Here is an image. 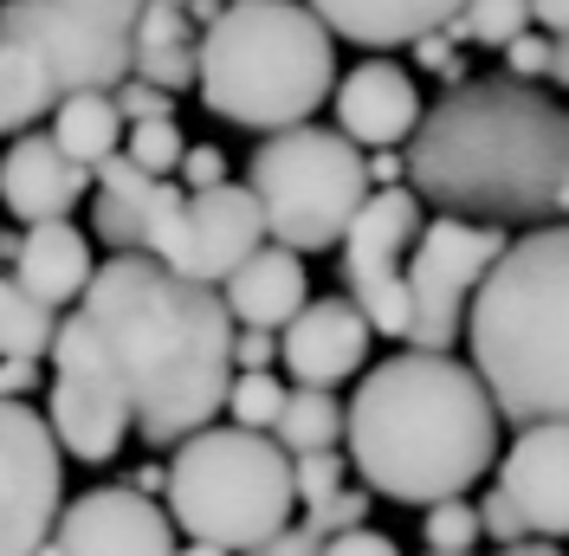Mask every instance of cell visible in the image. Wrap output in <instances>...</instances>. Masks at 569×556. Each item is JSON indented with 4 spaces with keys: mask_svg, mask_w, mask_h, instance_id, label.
<instances>
[{
    "mask_svg": "<svg viewBox=\"0 0 569 556\" xmlns=\"http://www.w3.org/2000/svg\"><path fill=\"white\" fill-rule=\"evenodd\" d=\"M78 311L104 337L117 383L137 408V434L149 447H188L240 383L233 369V311L227 291L194 285L156 259L98 266Z\"/></svg>",
    "mask_w": 569,
    "mask_h": 556,
    "instance_id": "cell-1",
    "label": "cell"
},
{
    "mask_svg": "<svg viewBox=\"0 0 569 556\" xmlns=\"http://www.w3.org/2000/svg\"><path fill=\"white\" fill-rule=\"evenodd\" d=\"M408 188L440 220L563 227L569 220V110L518 78H472L427 105L408 142Z\"/></svg>",
    "mask_w": 569,
    "mask_h": 556,
    "instance_id": "cell-2",
    "label": "cell"
},
{
    "mask_svg": "<svg viewBox=\"0 0 569 556\" xmlns=\"http://www.w3.org/2000/svg\"><path fill=\"white\" fill-rule=\"evenodd\" d=\"M498 401L460 356L401 349L376 363L350 401V466L395 505H447L498 459Z\"/></svg>",
    "mask_w": 569,
    "mask_h": 556,
    "instance_id": "cell-3",
    "label": "cell"
},
{
    "mask_svg": "<svg viewBox=\"0 0 569 556\" xmlns=\"http://www.w3.org/2000/svg\"><path fill=\"white\" fill-rule=\"evenodd\" d=\"M466 344L505 420L569 427V220L511 240L472 305Z\"/></svg>",
    "mask_w": 569,
    "mask_h": 556,
    "instance_id": "cell-4",
    "label": "cell"
},
{
    "mask_svg": "<svg viewBox=\"0 0 569 556\" xmlns=\"http://www.w3.org/2000/svg\"><path fill=\"white\" fill-rule=\"evenodd\" d=\"M91 227L110 246V259H156L169 272L227 291V278L247 266L259 246H272L266 208L247 181H227L213 195H188L181 181L137 169L130 156H110L98 169Z\"/></svg>",
    "mask_w": 569,
    "mask_h": 556,
    "instance_id": "cell-5",
    "label": "cell"
},
{
    "mask_svg": "<svg viewBox=\"0 0 569 556\" xmlns=\"http://www.w3.org/2000/svg\"><path fill=\"white\" fill-rule=\"evenodd\" d=\"M330 27L305 0H247L201 33V105L240 130H305L323 98H337Z\"/></svg>",
    "mask_w": 569,
    "mask_h": 556,
    "instance_id": "cell-6",
    "label": "cell"
},
{
    "mask_svg": "<svg viewBox=\"0 0 569 556\" xmlns=\"http://www.w3.org/2000/svg\"><path fill=\"white\" fill-rule=\"evenodd\" d=\"M176 486H169V518L181 524L188 544L213 550H266L279 530H291L298 505V459L272 434L247 427H208L169 459Z\"/></svg>",
    "mask_w": 569,
    "mask_h": 556,
    "instance_id": "cell-7",
    "label": "cell"
},
{
    "mask_svg": "<svg viewBox=\"0 0 569 556\" xmlns=\"http://www.w3.org/2000/svg\"><path fill=\"white\" fill-rule=\"evenodd\" d=\"M247 188L266 208L272 240L291 246L298 259L323 252V246H343L356 214L376 201L369 156L343 130H323V123H305V130L259 142L247 162Z\"/></svg>",
    "mask_w": 569,
    "mask_h": 556,
    "instance_id": "cell-8",
    "label": "cell"
},
{
    "mask_svg": "<svg viewBox=\"0 0 569 556\" xmlns=\"http://www.w3.org/2000/svg\"><path fill=\"white\" fill-rule=\"evenodd\" d=\"M511 252L505 227H479V220H433L408 259V298H415V324L408 344L427 356H453V344L472 324V305L498 272V259Z\"/></svg>",
    "mask_w": 569,
    "mask_h": 556,
    "instance_id": "cell-9",
    "label": "cell"
},
{
    "mask_svg": "<svg viewBox=\"0 0 569 556\" xmlns=\"http://www.w3.org/2000/svg\"><path fill=\"white\" fill-rule=\"evenodd\" d=\"M52 434L71 459L84 466H104L117 459V447L130 440L137 427V408L117 383V363H110L104 337L91 330V317L71 311L59 324V344H52Z\"/></svg>",
    "mask_w": 569,
    "mask_h": 556,
    "instance_id": "cell-10",
    "label": "cell"
},
{
    "mask_svg": "<svg viewBox=\"0 0 569 556\" xmlns=\"http://www.w3.org/2000/svg\"><path fill=\"white\" fill-rule=\"evenodd\" d=\"M421 195L415 188H376V201L356 214L343 240V278H350L356 311L376 324V337H408L415 298H408V259L421 246Z\"/></svg>",
    "mask_w": 569,
    "mask_h": 556,
    "instance_id": "cell-11",
    "label": "cell"
},
{
    "mask_svg": "<svg viewBox=\"0 0 569 556\" xmlns=\"http://www.w3.org/2000/svg\"><path fill=\"white\" fill-rule=\"evenodd\" d=\"M59 434L27 401L0 408V556H39L59 537Z\"/></svg>",
    "mask_w": 569,
    "mask_h": 556,
    "instance_id": "cell-12",
    "label": "cell"
},
{
    "mask_svg": "<svg viewBox=\"0 0 569 556\" xmlns=\"http://www.w3.org/2000/svg\"><path fill=\"white\" fill-rule=\"evenodd\" d=\"M0 33L33 39L66 98H91V91H98V98H117V91L137 78V52H142L137 33L91 27V20H78L66 7H52V0H7Z\"/></svg>",
    "mask_w": 569,
    "mask_h": 556,
    "instance_id": "cell-13",
    "label": "cell"
},
{
    "mask_svg": "<svg viewBox=\"0 0 569 556\" xmlns=\"http://www.w3.org/2000/svg\"><path fill=\"white\" fill-rule=\"evenodd\" d=\"M59 556H181L169 512L137 486H91L59 518Z\"/></svg>",
    "mask_w": 569,
    "mask_h": 556,
    "instance_id": "cell-14",
    "label": "cell"
},
{
    "mask_svg": "<svg viewBox=\"0 0 569 556\" xmlns=\"http://www.w3.org/2000/svg\"><path fill=\"white\" fill-rule=\"evenodd\" d=\"M421 123H427L421 91H415V78L401 66H389V59H362V66L337 85V130H343L356 149H369V156L415 142ZM401 156H408V149H401Z\"/></svg>",
    "mask_w": 569,
    "mask_h": 556,
    "instance_id": "cell-15",
    "label": "cell"
},
{
    "mask_svg": "<svg viewBox=\"0 0 569 556\" xmlns=\"http://www.w3.org/2000/svg\"><path fill=\"white\" fill-rule=\"evenodd\" d=\"M376 324L356 311V298H311V311L284 330V369L298 388H337L369 363Z\"/></svg>",
    "mask_w": 569,
    "mask_h": 556,
    "instance_id": "cell-16",
    "label": "cell"
},
{
    "mask_svg": "<svg viewBox=\"0 0 569 556\" xmlns=\"http://www.w3.org/2000/svg\"><path fill=\"white\" fill-rule=\"evenodd\" d=\"M498 486L525 512L531 537H569V427H525L498 459Z\"/></svg>",
    "mask_w": 569,
    "mask_h": 556,
    "instance_id": "cell-17",
    "label": "cell"
},
{
    "mask_svg": "<svg viewBox=\"0 0 569 556\" xmlns=\"http://www.w3.org/2000/svg\"><path fill=\"white\" fill-rule=\"evenodd\" d=\"M91 195V169L71 162L52 137H13L0 156V201L13 220L46 227V220H66L78 201Z\"/></svg>",
    "mask_w": 569,
    "mask_h": 556,
    "instance_id": "cell-18",
    "label": "cell"
},
{
    "mask_svg": "<svg viewBox=\"0 0 569 556\" xmlns=\"http://www.w3.org/2000/svg\"><path fill=\"white\" fill-rule=\"evenodd\" d=\"M323 27L350 46L389 52V46H421L427 33H447L466 13V0H305Z\"/></svg>",
    "mask_w": 569,
    "mask_h": 556,
    "instance_id": "cell-19",
    "label": "cell"
},
{
    "mask_svg": "<svg viewBox=\"0 0 569 556\" xmlns=\"http://www.w3.org/2000/svg\"><path fill=\"white\" fill-rule=\"evenodd\" d=\"M7 259H13V285H27L39 305H84V291H91V278H98V266H91V240L78 234V227H66V220H46V227H27L20 240L7 234Z\"/></svg>",
    "mask_w": 569,
    "mask_h": 556,
    "instance_id": "cell-20",
    "label": "cell"
},
{
    "mask_svg": "<svg viewBox=\"0 0 569 556\" xmlns=\"http://www.w3.org/2000/svg\"><path fill=\"white\" fill-rule=\"evenodd\" d=\"M227 311L240 330H291L311 311V285H305V259L291 246H259L240 272L227 278Z\"/></svg>",
    "mask_w": 569,
    "mask_h": 556,
    "instance_id": "cell-21",
    "label": "cell"
},
{
    "mask_svg": "<svg viewBox=\"0 0 569 556\" xmlns=\"http://www.w3.org/2000/svg\"><path fill=\"white\" fill-rule=\"evenodd\" d=\"M52 105H66V91H59L52 66H46V52H39L33 39L0 33V123H7V137L13 130L33 137V123Z\"/></svg>",
    "mask_w": 569,
    "mask_h": 556,
    "instance_id": "cell-22",
    "label": "cell"
},
{
    "mask_svg": "<svg viewBox=\"0 0 569 556\" xmlns=\"http://www.w3.org/2000/svg\"><path fill=\"white\" fill-rule=\"evenodd\" d=\"M117 137H123V110H117V98H98V91L91 98H66L59 117H52V142L71 162H84L91 175L117 156Z\"/></svg>",
    "mask_w": 569,
    "mask_h": 556,
    "instance_id": "cell-23",
    "label": "cell"
},
{
    "mask_svg": "<svg viewBox=\"0 0 569 556\" xmlns=\"http://www.w3.org/2000/svg\"><path fill=\"white\" fill-rule=\"evenodd\" d=\"M291 459H311V453H337V440H350V408H337L330 388H298L291 383V401H284V420L272 427Z\"/></svg>",
    "mask_w": 569,
    "mask_h": 556,
    "instance_id": "cell-24",
    "label": "cell"
},
{
    "mask_svg": "<svg viewBox=\"0 0 569 556\" xmlns=\"http://www.w3.org/2000/svg\"><path fill=\"white\" fill-rule=\"evenodd\" d=\"M59 324L66 317L52 311V305H39L27 285H0V349L13 356V363H39V356H52L59 344Z\"/></svg>",
    "mask_w": 569,
    "mask_h": 556,
    "instance_id": "cell-25",
    "label": "cell"
},
{
    "mask_svg": "<svg viewBox=\"0 0 569 556\" xmlns=\"http://www.w3.org/2000/svg\"><path fill=\"white\" fill-rule=\"evenodd\" d=\"M531 27H537L531 0H466V13L447 27V39L453 46H498V52H511Z\"/></svg>",
    "mask_w": 569,
    "mask_h": 556,
    "instance_id": "cell-26",
    "label": "cell"
},
{
    "mask_svg": "<svg viewBox=\"0 0 569 556\" xmlns=\"http://www.w3.org/2000/svg\"><path fill=\"white\" fill-rule=\"evenodd\" d=\"M479 537H486V518H479V505H466V498H447V505H433L421 518L427 556H479Z\"/></svg>",
    "mask_w": 569,
    "mask_h": 556,
    "instance_id": "cell-27",
    "label": "cell"
},
{
    "mask_svg": "<svg viewBox=\"0 0 569 556\" xmlns=\"http://www.w3.org/2000/svg\"><path fill=\"white\" fill-rule=\"evenodd\" d=\"M284 401H291V383H279L272 369H259V376H240L233 383L227 415H233V427H247V434H272L284 420Z\"/></svg>",
    "mask_w": 569,
    "mask_h": 556,
    "instance_id": "cell-28",
    "label": "cell"
},
{
    "mask_svg": "<svg viewBox=\"0 0 569 556\" xmlns=\"http://www.w3.org/2000/svg\"><path fill=\"white\" fill-rule=\"evenodd\" d=\"M137 169H149V175H181V162H188V142H181V123L169 117V123H137L130 130V149H123Z\"/></svg>",
    "mask_w": 569,
    "mask_h": 556,
    "instance_id": "cell-29",
    "label": "cell"
},
{
    "mask_svg": "<svg viewBox=\"0 0 569 556\" xmlns=\"http://www.w3.org/2000/svg\"><path fill=\"white\" fill-rule=\"evenodd\" d=\"M137 78L142 85H162L169 98L176 91H201V46H156V52H137Z\"/></svg>",
    "mask_w": 569,
    "mask_h": 556,
    "instance_id": "cell-30",
    "label": "cell"
},
{
    "mask_svg": "<svg viewBox=\"0 0 569 556\" xmlns=\"http://www.w3.org/2000/svg\"><path fill=\"white\" fill-rule=\"evenodd\" d=\"M343 473H350V459H343V453H311V459H298V498H305V512L330 505L337 492L350 486Z\"/></svg>",
    "mask_w": 569,
    "mask_h": 556,
    "instance_id": "cell-31",
    "label": "cell"
},
{
    "mask_svg": "<svg viewBox=\"0 0 569 556\" xmlns=\"http://www.w3.org/2000/svg\"><path fill=\"white\" fill-rule=\"evenodd\" d=\"M479 518H486V537H492L498 550H518V544H531V524H525V512L511 505V492L492 486L486 498H479Z\"/></svg>",
    "mask_w": 569,
    "mask_h": 556,
    "instance_id": "cell-32",
    "label": "cell"
},
{
    "mask_svg": "<svg viewBox=\"0 0 569 556\" xmlns=\"http://www.w3.org/2000/svg\"><path fill=\"white\" fill-rule=\"evenodd\" d=\"M305 518L318 524L323 537L337 544V537H350V530H362L369 524V486H343L330 505H318V512H305Z\"/></svg>",
    "mask_w": 569,
    "mask_h": 556,
    "instance_id": "cell-33",
    "label": "cell"
},
{
    "mask_svg": "<svg viewBox=\"0 0 569 556\" xmlns=\"http://www.w3.org/2000/svg\"><path fill=\"white\" fill-rule=\"evenodd\" d=\"M117 110H123V123H130V130H137V123H169V117H176V98H169L162 85L130 78V85L117 91Z\"/></svg>",
    "mask_w": 569,
    "mask_h": 556,
    "instance_id": "cell-34",
    "label": "cell"
},
{
    "mask_svg": "<svg viewBox=\"0 0 569 556\" xmlns=\"http://www.w3.org/2000/svg\"><path fill=\"white\" fill-rule=\"evenodd\" d=\"M52 7H66V13L91 20V27H110V33H137L149 0H52Z\"/></svg>",
    "mask_w": 569,
    "mask_h": 556,
    "instance_id": "cell-35",
    "label": "cell"
},
{
    "mask_svg": "<svg viewBox=\"0 0 569 556\" xmlns=\"http://www.w3.org/2000/svg\"><path fill=\"white\" fill-rule=\"evenodd\" d=\"M188 27H194V20H188L181 7L149 0V7H142V27H137V46L142 52H156V46H188Z\"/></svg>",
    "mask_w": 569,
    "mask_h": 556,
    "instance_id": "cell-36",
    "label": "cell"
},
{
    "mask_svg": "<svg viewBox=\"0 0 569 556\" xmlns=\"http://www.w3.org/2000/svg\"><path fill=\"white\" fill-rule=\"evenodd\" d=\"M188 195H213V188H227V156L213 149V142H194L188 149V162H181V175H176Z\"/></svg>",
    "mask_w": 569,
    "mask_h": 556,
    "instance_id": "cell-37",
    "label": "cell"
},
{
    "mask_svg": "<svg viewBox=\"0 0 569 556\" xmlns=\"http://www.w3.org/2000/svg\"><path fill=\"white\" fill-rule=\"evenodd\" d=\"M550 66H557V39L543 33H525L511 52H505V71L518 78V85H531V78H550Z\"/></svg>",
    "mask_w": 569,
    "mask_h": 556,
    "instance_id": "cell-38",
    "label": "cell"
},
{
    "mask_svg": "<svg viewBox=\"0 0 569 556\" xmlns=\"http://www.w3.org/2000/svg\"><path fill=\"white\" fill-rule=\"evenodd\" d=\"M272 356L284 363V337L279 330H240V337H233V369H240V376L272 369Z\"/></svg>",
    "mask_w": 569,
    "mask_h": 556,
    "instance_id": "cell-39",
    "label": "cell"
},
{
    "mask_svg": "<svg viewBox=\"0 0 569 556\" xmlns=\"http://www.w3.org/2000/svg\"><path fill=\"white\" fill-rule=\"evenodd\" d=\"M323 550H330V537H323L311 518H298L291 530H279L266 550H252V556H323Z\"/></svg>",
    "mask_w": 569,
    "mask_h": 556,
    "instance_id": "cell-40",
    "label": "cell"
},
{
    "mask_svg": "<svg viewBox=\"0 0 569 556\" xmlns=\"http://www.w3.org/2000/svg\"><path fill=\"white\" fill-rule=\"evenodd\" d=\"M323 556H401V550H395V537H382V530L362 524V530H350V537H337Z\"/></svg>",
    "mask_w": 569,
    "mask_h": 556,
    "instance_id": "cell-41",
    "label": "cell"
},
{
    "mask_svg": "<svg viewBox=\"0 0 569 556\" xmlns=\"http://www.w3.org/2000/svg\"><path fill=\"white\" fill-rule=\"evenodd\" d=\"M415 66H421V71H433V78H447V71L460 66V46H453L447 33H427L421 46H415Z\"/></svg>",
    "mask_w": 569,
    "mask_h": 556,
    "instance_id": "cell-42",
    "label": "cell"
},
{
    "mask_svg": "<svg viewBox=\"0 0 569 556\" xmlns=\"http://www.w3.org/2000/svg\"><path fill=\"white\" fill-rule=\"evenodd\" d=\"M33 388H39V363H13V356L0 363V395L7 401H27Z\"/></svg>",
    "mask_w": 569,
    "mask_h": 556,
    "instance_id": "cell-43",
    "label": "cell"
},
{
    "mask_svg": "<svg viewBox=\"0 0 569 556\" xmlns=\"http://www.w3.org/2000/svg\"><path fill=\"white\" fill-rule=\"evenodd\" d=\"M369 181H376V188H401V181H408V156H395V149L369 156Z\"/></svg>",
    "mask_w": 569,
    "mask_h": 556,
    "instance_id": "cell-44",
    "label": "cell"
},
{
    "mask_svg": "<svg viewBox=\"0 0 569 556\" xmlns=\"http://www.w3.org/2000/svg\"><path fill=\"white\" fill-rule=\"evenodd\" d=\"M531 20L550 39H569V0H531Z\"/></svg>",
    "mask_w": 569,
    "mask_h": 556,
    "instance_id": "cell-45",
    "label": "cell"
},
{
    "mask_svg": "<svg viewBox=\"0 0 569 556\" xmlns=\"http://www.w3.org/2000/svg\"><path fill=\"white\" fill-rule=\"evenodd\" d=\"M498 556H563L557 544H543V537H531V544H518V550H498Z\"/></svg>",
    "mask_w": 569,
    "mask_h": 556,
    "instance_id": "cell-46",
    "label": "cell"
},
{
    "mask_svg": "<svg viewBox=\"0 0 569 556\" xmlns=\"http://www.w3.org/2000/svg\"><path fill=\"white\" fill-rule=\"evenodd\" d=\"M550 78L569 91V39H557V66H550Z\"/></svg>",
    "mask_w": 569,
    "mask_h": 556,
    "instance_id": "cell-47",
    "label": "cell"
},
{
    "mask_svg": "<svg viewBox=\"0 0 569 556\" xmlns=\"http://www.w3.org/2000/svg\"><path fill=\"white\" fill-rule=\"evenodd\" d=\"M181 556H227V550H213V544H181Z\"/></svg>",
    "mask_w": 569,
    "mask_h": 556,
    "instance_id": "cell-48",
    "label": "cell"
},
{
    "mask_svg": "<svg viewBox=\"0 0 569 556\" xmlns=\"http://www.w3.org/2000/svg\"><path fill=\"white\" fill-rule=\"evenodd\" d=\"M227 7H247V0H227Z\"/></svg>",
    "mask_w": 569,
    "mask_h": 556,
    "instance_id": "cell-49",
    "label": "cell"
}]
</instances>
